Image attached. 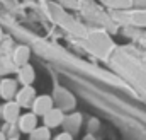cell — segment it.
Listing matches in <instances>:
<instances>
[{
	"label": "cell",
	"mask_w": 146,
	"mask_h": 140,
	"mask_svg": "<svg viewBox=\"0 0 146 140\" xmlns=\"http://www.w3.org/2000/svg\"><path fill=\"white\" fill-rule=\"evenodd\" d=\"M51 108H53V99L49 96H39V98H34V101H33L34 114H42L44 116Z\"/></svg>",
	"instance_id": "6da1fadb"
},
{
	"label": "cell",
	"mask_w": 146,
	"mask_h": 140,
	"mask_svg": "<svg viewBox=\"0 0 146 140\" xmlns=\"http://www.w3.org/2000/svg\"><path fill=\"white\" fill-rule=\"evenodd\" d=\"M15 96H17V104L19 106H29L33 104V101L36 98V91L31 85H24Z\"/></svg>",
	"instance_id": "7a4b0ae2"
},
{
	"label": "cell",
	"mask_w": 146,
	"mask_h": 140,
	"mask_svg": "<svg viewBox=\"0 0 146 140\" xmlns=\"http://www.w3.org/2000/svg\"><path fill=\"white\" fill-rule=\"evenodd\" d=\"M37 127V118L34 113H26L19 118V128L26 133H31L34 128Z\"/></svg>",
	"instance_id": "3957f363"
},
{
	"label": "cell",
	"mask_w": 146,
	"mask_h": 140,
	"mask_svg": "<svg viewBox=\"0 0 146 140\" xmlns=\"http://www.w3.org/2000/svg\"><path fill=\"white\" fill-rule=\"evenodd\" d=\"M44 123H46V127L48 128H54V127H58V125H61L63 123V111L61 109H56V108H51L46 114H44Z\"/></svg>",
	"instance_id": "277c9868"
},
{
	"label": "cell",
	"mask_w": 146,
	"mask_h": 140,
	"mask_svg": "<svg viewBox=\"0 0 146 140\" xmlns=\"http://www.w3.org/2000/svg\"><path fill=\"white\" fill-rule=\"evenodd\" d=\"M17 92V82L12 79H3L0 82V96L5 99H10L12 96H15Z\"/></svg>",
	"instance_id": "5b68a950"
},
{
	"label": "cell",
	"mask_w": 146,
	"mask_h": 140,
	"mask_svg": "<svg viewBox=\"0 0 146 140\" xmlns=\"http://www.w3.org/2000/svg\"><path fill=\"white\" fill-rule=\"evenodd\" d=\"M19 113H21V106L17 104V101H15V103H7V104L3 106V109H2L3 118H5V121H9V123H14V121L19 118Z\"/></svg>",
	"instance_id": "8992f818"
},
{
	"label": "cell",
	"mask_w": 146,
	"mask_h": 140,
	"mask_svg": "<svg viewBox=\"0 0 146 140\" xmlns=\"http://www.w3.org/2000/svg\"><path fill=\"white\" fill-rule=\"evenodd\" d=\"M19 80L24 84V85H31L33 80H34V69L31 65H22L19 70Z\"/></svg>",
	"instance_id": "52a82bcc"
},
{
	"label": "cell",
	"mask_w": 146,
	"mask_h": 140,
	"mask_svg": "<svg viewBox=\"0 0 146 140\" xmlns=\"http://www.w3.org/2000/svg\"><path fill=\"white\" fill-rule=\"evenodd\" d=\"M29 48L27 46H17L14 51V63L15 65H26L29 60Z\"/></svg>",
	"instance_id": "ba28073f"
},
{
	"label": "cell",
	"mask_w": 146,
	"mask_h": 140,
	"mask_svg": "<svg viewBox=\"0 0 146 140\" xmlns=\"http://www.w3.org/2000/svg\"><path fill=\"white\" fill-rule=\"evenodd\" d=\"M49 139V130L48 127H41V128H34L31 132V140H48Z\"/></svg>",
	"instance_id": "9c48e42d"
},
{
	"label": "cell",
	"mask_w": 146,
	"mask_h": 140,
	"mask_svg": "<svg viewBox=\"0 0 146 140\" xmlns=\"http://www.w3.org/2000/svg\"><path fill=\"white\" fill-rule=\"evenodd\" d=\"M133 21H134L136 24H139V26H146V12H138V14L133 17Z\"/></svg>",
	"instance_id": "30bf717a"
},
{
	"label": "cell",
	"mask_w": 146,
	"mask_h": 140,
	"mask_svg": "<svg viewBox=\"0 0 146 140\" xmlns=\"http://www.w3.org/2000/svg\"><path fill=\"white\" fill-rule=\"evenodd\" d=\"M131 2L133 0H106V3H109V5H121V7H127V5H131Z\"/></svg>",
	"instance_id": "8fae6325"
},
{
	"label": "cell",
	"mask_w": 146,
	"mask_h": 140,
	"mask_svg": "<svg viewBox=\"0 0 146 140\" xmlns=\"http://www.w3.org/2000/svg\"><path fill=\"white\" fill-rule=\"evenodd\" d=\"M56 140H73L72 135L68 133V132H65V133H60L58 137H56Z\"/></svg>",
	"instance_id": "7c38bea8"
},
{
	"label": "cell",
	"mask_w": 146,
	"mask_h": 140,
	"mask_svg": "<svg viewBox=\"0 0 146 140\" xmlns=\"http://www.w3.org/2000/svg\"><path fill=\"white\" fill-rule=\"evenodd\" d=\"M134 3H138V5H146V0H133Z\"/></svg>",
	"instance_id": "4fadbf2b"
},
{
	"label": "cell",
	"mask_w": 146,
	"mask_h": 140,
	"mask_svg": "<svg viewBox=\"0 0 146 140\" xmlns=\"http://www.w3.org/2000/svg\"><path fill=\"white\" fill-rule=\"evenodd\" d=\"M0 140H5V135L3 133H0Z\"/></svg>",
	"instance_id": "5bb4252c"
},
{
	"label": "cell",
	"mask_w": 146,
	"mask_h": 140,
	"mask_svg": "<svg viewBox=\"0 0 146 140\" xmlns=\"http://www.w3.org/2000/svg\"><path fill=\"white\" fill-rule=\"evenodd\" d=\"M0 39H2V29H0Z\"/></svg>",
	"instance_id": "9a60e30c"
},
{
	"label": "cell",
	"mask_w": 146,
	"mask_h": 140,
	"mask_svg": "<svg viewBox=\"0 0 146 140\" xmlns=\"http://www.w3.org/2000/svg\"><path fill=\"white\" fill-rule=\"evenodd\" d=\"M10 140H17V139H10Z\"/></svg>",
	"instance_id": "2e32d148"
}]
</instances>
